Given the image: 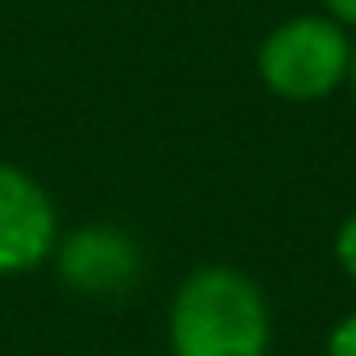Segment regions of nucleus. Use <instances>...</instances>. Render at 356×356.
Listing matches in <instances>:
<instances>
[{"instance_id": "obj_1", "label": "nucleus", "mask_w": 356, "mask_h": 356, "mask_svg": "<svg viewBox=\"0 0 356 356\" xmlns=\"http://www.w3.org/2000/svg\"><path fill=\"white\" fill-rule=\"evenodd\" d=\"M175 356H266L269 307L261 286L232 266L186 273L170 302Z\"/></svg>"}, {"instance_id": "obj_2", "label": "nucleus", "mask_w": 356, "mask_h": 356, "mask_svg": "<svg viewBox=\"0 0 356 356\" xmlns=\"http://www.w3.org/2000/svg\"><path fill=\"white\" fill-rule=\"evenodd\" d=\"M353 38L323 13L286 17L257 46V75L286 104H319L348 83Z\"/></svg>"}, {"instance_id": "obj_3", "label": "nucleus", "mask_w": 356, "mask_h": 356, "mask_svg": "<svg viewBox=\"0 0 356 356\" xmlns=\"http://www.w3.org/2000/svg\"><path fill=\"white\" fill-rule=\"evenodd\" d=\"M58 249V207L50 191L13 162H0V277L29 273Z\"/></svg>"}, {"instance_id": "obj_4", "label": "nucleus", "mask_w": 356, "mask_h": 356, "mask_svg": "<svg viewBox=\"0 0 356 356\" xmlns=\"http://www.w3.org/2000/svg\"><path fill=\"white\" fill-rule=\"evenodd\" d=\"M54 261H58V277L88 298H112L133 290L145 269L141 245L116 224H83L58 236Z\"/></svg>"}, {"instance_id": "obj_5", "label": "nucleus", "mask_w": 356, "mask_h": 356, "mask_svg": "<svg viewBox=\"0 0 356 356\" xmlns=\"http://www.w3.org/2000/svg\"><path fill=\"white\" fill-rule=\"evenodd\" d=\"M332 249H336L340 269L356 282V211H348V216H344V224L336 228V245H332Z\"/></svg>"}, {"instance_id": "obj_6", "label": "nucleus", "mask_w": 356, "mask_h": 356, "mask_svg": "<svg viewBox=\"0 0 356 356\" xmlns=\"http://www.w3.org/2000/svg\"><path fill=\"white\" fill-rule=\"evenodd\" d=\"M327 356H356V311L344 315V319L332 327V336H327Z\"/></svg>"}, {"instance_id": "obj_7", "label": "nucleus", "mask_w": 356, "mask_h": 356, "mask_svg": "<svg viewBox=\"0 0 356 356\" xmlns=\"http://www.w3.org/2000/svg\"><path fill=\"white\" fill-rule=\"evenodd\" d=\"M323 17H332L340 29H356V0H323Z\"/></svg>"}, {"instance_id": "obj_8", "label": "nucleus", "mask_w": 356, "mask_h": 356, "mask_svg": "<svg viewBox=\"0 0 356 356\" xmlns=\"http://www.w3.org/2000/svg\"><path fill=\"white\" fill-rule=\"evenodd\" d=\"M348 83H353V91H356V42H353V67H348Z\"/></svg>"}]
</instances>
